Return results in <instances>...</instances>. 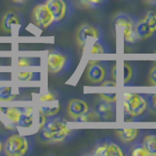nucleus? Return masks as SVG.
<instances>
[{"label": "nucleus", "mask_w": 156, "mask_h": 156, "mask_svg": "<svg viewBox=\"0 0 156 156\" xmlns=\"http://www.w3.org/2000/svg\"><path fill=\"white\" fill-rule=\"evenodd\" d=\"M92 109L89 102L81 99H72L68 101L67 105V115L72 121H77L82 115L86 114L88 111Z\"/></svg>", "instance_id": "nucleus-11"}, {"label": "nucleus", "mask_w": 156, "mask_h": 156, "mask_svg": "<svg viewBox=\"0 0 156 156\" xmlns=\"http://www.w3.org/2000/svg\"><path fill=\"white\" fill-rule=\"evenodd\" d=\"M148 82L151 86L156 88V66L150 68V71L148 74Z\"/></svg>", "instance_id": "nucleus-29"}, {"label": "nucleus", "mask_w": 156, "mask_h": 156, "mask_svg": "<svg viewBox=\"0 0 156 156\" xmlns=\"http://www.w3.org/2000/svg\"><path fill=\"white\" fill-rule=\"evenodd\" d=\"M107 0H78L80 6L85 9H100L105 6Z\"/></svg>", "instance_id": "nucleus-22"}, {"label": "nucleus", "mask_w": 156, "mask_h": 156, "mask_svg": "<svg viewBox=\"0 0 156 156\" xmlns=\"http://www.w3.org/2000/svg\"><path fill=\"white\" fill-rule=\"evenodd\" d=\"M77 134V130L69 129L67 122L58 115L46 117L40 127L39 138L43 143L47 144H63L71 140Z\"/></svg>", "instance_id": "nucleus-1"}, {"label": "nucleus", "mask_w": 156, "mask_h": 156, "mask_svg": "<svg viewBox=\"0 0 156 156\" xmlns=\"http://www.w3.org/2000/svg\"><path fill=\"white\" fill-rule=\"evenodd\" d=\"M140 130L139 129H119L116 130V134L119 136L120 140L124 144L135 143L139 138Z\"/></svg>", "instance_id": "nucleus-16"}, {"label": "nucleus", "mask_w": 156, "mask_h": 156, "mask_svg": "<svg viewBox=\"0 0 156 156\" xmlns=\"http://www.w3.org/2000/svg\"><path fill=\"white\" fill-rule=\"evenodd\" d=\"M35 140L31 136H23L18 133L5 136L4 155L27 156L33 152Z\"/></svg>", "instance_id": "nucleus-3"}, {"label": "nucleus", "mask_w": 156, "mask_h": 156, "mask_svg": "<svg viewBox=\"0 0 156 156\" xmlns=\"http://www.w3.org/2000/svg\"><path fill=\"white\" fill-rule=\"evenodd\" d=\"M123 112L126 121H136L147 111L148 97L144 93L127 92L123 95Z\"/></svg>", "instance_id": "nucleus-2"}, {"label": "nucleus", "mask_w": 156, "mask_h": 156, "mask_svg": "<svg viewBox=\"0 0 156 156\" xmlns=\"http://www.w3.org/2000/svg\"><path fill=\"white\" fill-rule=\"evenodd\" d=\"M33 108L32 107H23L22 113L20 115L18 126L21 128H30L33 125Z\"/></svg>", "instance_id": "nucleus-17"}, {"label": "nucleus", "mask_w": 156, "mask_h": 156, "mask_svg": "<svg viewBox=\"0 0 156 156\" xmlns=\"http://www.w3.org/2000/svg\"><path fill=\"white\" fill-rule=\"evenodd\" d=\"M55 20L56 27L66 23L72 16L73 4L71 0H44Z\"/></svg>", "instance_id": "nucleus-6"}, {"label": "nucleus", "mask_w": 156, "mask_h": 156, "mask_svg": "<svg viewBox=\"0 0 156 156\" xmlns=\"http://www.w3.org/2000/svg\"><path fill=\"white\" fill-rule=\"evenodd\" d=\"M61 109V105H58V101L54 102L53 105H43L40 107L39 109V113L43 114L46 117H50V116H55L58 115V113L60 112Z\"/></svg>", "instance_id": "nucleus-20"}, {"label": "nucleus", "mask_w": 156, "mask_h": 156, "mask_svg": "<svg viewBox=\"0 0 156 156\" xmlns=\"http://www.w3.org/2000/svg\"><path fill=\"white\" fill-rule=\"evenodd\" d=\"M95 110L102 121H111L116 117V104L100 99L95 105Z\"/></svg>", "instance_id": "nucleus-12"}, {"label": "nucleus", "mask_w": 156, "mask_h": 156, "mask_svg": "<svg viewBox=\"0 0 156 156\" xmlns=\"http://www.w3.org/2000/svg\"><path fill=\"white\" fill-rule=\"evenodd\" d=\"M100 99L106 101H109V102H114V104H116V101H117V93L116 92L101 93Z\"/></svg>", "instance_id": "nucleus-28"}, {"label": "nucleus", "mask_w": 156, "mask_h": 156, "mask_svg": "<svg viewBox=\"0 0 156 156\" xmlns=\"http://www.w3.org/2000/svg\"><path fill=\"white\" fill-rule=\"evenodd\" d=\"M143 19L146 22L152 32L156 35V13L154 11H148L147 13H145Z\"/></svg>", "instance_id": "nucleus-26"}, {"label": "nucleus", "mask_w": 156, "mask_h": 156, "mask_svg": "<svg viewBox=\"0 0 156 156\" xmlns=\"http://www.w3.org/2000/svg\"><path fill=\"white\" fill-rule=\"evenodd\" d=\"M17 94H13V88L9 86L0 87V101H12Z\"/></svg>", "instance_id": "nucleus-25"}, {"label": "nucleus", "mask_w": 156, "mask_h": 156, "mask_svg": "<svg viewBox=\"0 0 156 156\" xmlns=\"http://www.w3.org/2000/svg\"><path fill=\"white\" fill-rule=\"evenodd\" d=\"M136 19L127 13H119L117 14L113 19V24L116 28L121 29V34L123 37V41L127 45H133L139 40L136 34L135 27H136Z\"/></svg>", "instance_id": "nucleus-5"}, {"label": "nucleus", "mask_w": 156, "mask_h": 156, "mask_svg": "<svg viewBox=\"0 0 156 156\" xmlns=\"http://www.w3.org/2000/svg\"><path fill=\"white\" fill-rule=\"evenodd\" d=\"M72 57L69 52L61 49H54L48 53L47 66L51 74H62L70 68Z\"/></svg>", "instance_id": "nucleus-4"}, {"label": "nucleus", "mask_w": 156, "mask_h": 156, "mask_svg": "<svg viewBox=\"0 0 156 156\" xmlns=\"http://www.w3.org/2000/svg\"><path fill=\"white\" fill-rule=\"evenodd\" d=\"M90 155L95 156H123L128 155L123 146L117 144L108 136H105L96 141L90 152Z\"/></svg>", "instance_id": "nucleus-7"}, {"label": "nucleus", "mask_w": 156, "mask_h": 156, "mask_svg": "<svg viewBox=\"0 0 156 156\" xmlns=\"http://www.w3.org/2000/svg\"><path fill=\"white\" fill-rule=\"evenodd\" d=\"M108 52L109 47L102 38L96 39L90 50V54H92V55H95V54H106Z\"/></svg>", "instance_id": "nucleus-18"}, {"label": "nucleus", "mask_w": 156, "mask_h": 156, "mask_svg": "<svg viewBox=\"0 0 156 156\" xmlns=\"http://www.w3.org/2000/svg\"><path fill=\"white\" fill-rule=\"evenodd\" d=\"M40 74L38 72H32V71H19L17 73V78L19 81L28 82V81H34L39 79Z\"/></svg>", "instance_id": "nucleus-23"}, {"label": "nucleus", "mask_w": 156, "mask_h": 156, "mask_svg": "<svg viewBox=\"0 0 156 156\" xmlns=\"http://www.w3.org/2000/svg\"><path fill=\"white\" fill-rule=\"evenodd\" d=\"M11 3L13 5H16V6H22V5H24L28 0H10Z\"/></svg>", "instance_id": "nucleus-32"}, {"label": "nucleus", "mask_w": 156, "mask_h": 156, "mask_svg": "<svg viewBox=\"0 0 156 156\" xmlns=\"http://www.w3.org/2000/svg\"><path fill=\"white\" fill-rule=\"evenodd\" d=\"M38 65V61L31 57H20L18 58L17 66L19 67H30Z\"/></svg>", "instance_id": "nucleus-24"}, {"label": "nucleus", "mask_w": 156, "mask_h": 156, "mask_svg": "<svg viewBox=\"0 0 156 156\" xmlns=\"http://www.w3.org/2000/svg\"><path fill=\"white\" fill-rule=\"evenodd\" d=\"M31 20L34 26L42 30H47L56 27L55 20L45 2L37 3L31 11Z\"/></svg>", "instance_id": "nucleus-8"}, {"label": "nucleus", "mask_w": 156, "mask_h": 156, "mask_svg": "<svg viewBox=\"0 0 156 156\" xmlns=\"http://www.w3.org/2000/svg\"><path fill=\"white\" fill-rule=\"evenodd\" d=\"M23 23V15L16 11H9L4 15L1 22V28L6 32H11L15 27H22Z\"/></svg>", "instance_id": "nucleus-13"}, {"label": "nucleus", "mask_w": 156, "mask_h": 156, "mask_svg": "<svg viewBox=\"0 0 156 156\" xmlns=\"http://www.w3.org/2000/svg\"><path fill=\"white\" fill-rule=\"evenodd\" d=\"M130 151L128 152V155L132 156H150L148 151L146 150L144 144L141 143H134V144L129 148Z\"/></svg>", "instance_id": "nucleus-21"}, {"label": "nucleus", "mask_w": 156, "mask_h": 156, "mask_svg": "<svg viewBox=\"0 0 156 156\" xmlns=\"http://www.w3.org/2000/svg\"><path fill=\"white\" fill-rule=\"evenodd\" d=\"M99 39L102 38V29L96 23H83L77 28L76 42L80 48L85 47L88 38Z\"/></svg>", "instance_id": "nucleus-10"}, {"label": "nucleus", "mask_w": 156, "mask_h": 156, "mask_svg": "<svg viewBox=\"0 0 156 156\" xmlns=\"http://www.w3.org/2000/svg\"><path fill=\"white\" fill-rule=\"evenodd\" d=\"M143 144L151 156H156V134L146 135L143 140Z\"/></svg>", "instance_id": "nucleus-19"}, {"label": "nucleus", "mask_w": 156, "mask_h": 156, "mask_svg": "<svg viewBox=\"0 0 156 156\" xmlns=\"http://www.w3.org/2000/svg\"><path fill=\"white\" fill-rule=\"evenodd\" d=\"M86 75L92 84H101L110 76V66L106 61H90Z\"/></svg>", "instance_id": "nucleus-9"}, {"label": "nucleus", "mask_w": 156, "mask_h": 156, "mask_svg": "<svg viewBox=\"0 0 156 156\" xmlns=\"http://www.w3.org/2000/svg\"><path fill=\"white\" fill-rule=\"evenodd\" d=\"M135 30L136 36H138V39H140V40H146V39L155 36V34L152 32V30L150 29L148 24L146 23L144 19L136 20Z\"/></svg>", "instance_id": "nucleus-15"}, {"label": "nucleus", "mask_w": 156, "mask_h": 156, "mask_svg": "<svg viewBox=\"0 0 156 156\" xmlns=\"http://www.w3.org/2000/svg\"><path fill=\"white\" fill-rule=\"evenodd\" d=\"M147 2H149L150 4H154V5H156V0H146Z\"/></svg>", "instance_id": "nucleus-33"}, {"label": "nucleus", "mask_w": 156, "mask_h": 156, "mask_svg": "<svg viewBox=\"0 0 156 156\" xmlns=\"http://www.w3.org/2000/svg\"><path fill=\"white\" fill-rule=\"evenodd\" d=\"M4 140L5 136L0 135V155H4Z\"/></svg>", "instance_id": "nucleus-31"}, {"label": "nucleus", "mask_w": 156, "mask_h": 156, "mask_svg": "<svg viewBox=\"0 0 156 156\" xmlns=\"http://www.w3.org/2000/svg\"><path fill=\"white\" fill-rule=\"evenodd\" d=\"M147 97H148L149 106L156 111V91H154L153 93H151V94H148Z\"/></svg>", "instance_id": "nucleus-30"}, {"label": "nucleus", "mask_w": 156, "mask_h": 156, "mask_svg": "<svg viewBox=\"0 0 156 156\" xmlns=\"http://www.w3.org/2000/svg\"><path fill=\"white\" fill-rule=\"evenodd\" d=\"M58 94L52 91L46 93V94H43L39 97V101L42 102H52L54 101H58Z\"/></svg>", "instance_id": "nucleus-27"}, {"label": "nucleus", "mask_w": 156, "mask_h": 156, "mask_svg": "<svg viewBox=\"0 0 156 156\" xmlns=\"http://www.w3.org/2000/svg\"><path fill=\"white\" fill-rule=\"evenodd\" d=\"M136 77V67L133 62H123V85L129 87L134 83Z\"/></svg>", "instance_id": "nucleus-14"}]
</instances>
